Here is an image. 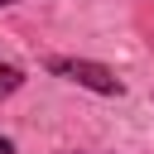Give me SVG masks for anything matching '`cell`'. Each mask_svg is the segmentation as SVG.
<instances>
[{"label":"cell","instance_id":"5","mask_svg":"<svg viewBox=\"0 0 154 154\" xmlns=\"http://www.w3.org/2000/svg\"><path fill=\"white\" fill-rule=\"evenodd\" d=\"M10 5H19V0H0V10H10Z\"/></svg>","mask_w":154,"mask_h":154},{"label":"cell","instance_id":"1","mask_svg":"<svg viewBox=\"0 0 154 154\" xmlns=\"http://www.w3.org/2000/svg\"><path fill=\"white\" fill-rule=\"evenodd\" d=\"M43 72H48V77H63V82H72V87H82V91H91V96H125V82L116 77V67H106V63H96V58L53 53V58H43Z\"/></svg>","mask_w":154,"mask_h":154},{"label":"cell","instance_id":"4","mask_svg":"<svg viewBox=\"0 0 154 154\" xmlns=\"http://www.w3.org/2000/svg\"><path fill=\"white\" fill-rule=\"evenodd\" d=\"M58 154H91V149H58Z\"/></svg>","mask_w":154,"mask_h":154},{"label":"cell","instance_id":"2","mask_svg":"<svg viewBox=\"0 0 154 154\" xmlns=\"http://www.w3.org/2000/svg\"><path fill=\"white\" fill-rule=\"evenodd\" d=\"M24 82H29V72H24L19 63H0V101H10Z\"/></svg>","mask_w":154,"mask_h":154},{"label":"cell","instance_id":"3","mask_svg":"<svg viewBox=\"0 0 154 154\" xmlns=\"http://www.w3.org/2000/svg\"><path fill=\"white\" fill-rule=\"evenodd\" d=\"M0 154H19V144H14L10 135H0Z\"/></svg>","mask_w":154,"mask_h":154}]
</instances>
